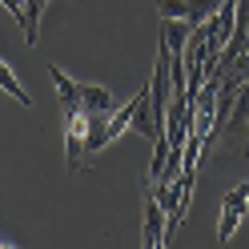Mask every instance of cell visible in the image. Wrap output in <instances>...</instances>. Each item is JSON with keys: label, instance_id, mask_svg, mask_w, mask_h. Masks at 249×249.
Listing matches in <instances>:
<instances>
[{"label": "cell", "instance_id": "8fae6325", "mask_svg": "<svg viewBox=\"0 0 249 249\" xmlns=\"http://www.w3.org/2000/svg\"><path fill=\"white\" fill-rule=\"evenodd\" d=\"M245 217H249V201H245Z\"/></svg>", "mask_w": 249, "mask_h": 249}, {"label": "cell", "instance_id": "3957f363", "mask_svg": "<svg viewBox=\"0 0 249 249\" xmlns=\"http://www.w3.org/2000/svg\"><path fill=\"white\" fill-rule=\"evenodd\" d=\"M225 0H157L161 20H189V24H205Z\"/></svg>", "mask_w": 249, "mask_h": 249}, {"label": "cell", "instance_id": "6da1fadb", "mask_svg": "<svg viewBox=\"0 0 249 249\" xmlns=\"http://www.w3.org/2000/svg\"><path fill=\"white\" fill-rule=\"evenodd\" d=\"M60 121H65V157H69V169L76 173L85 161V141H89V113L85 105L81 108H65L60 113Z\"/></svg>", "mask_w": 249, "mask_h": 249}, {"label": "cell", "instance_id": "9c48e42d", "mask_svg": "<svg viewBox=\"0 0 249 249\" xmlns=\"http://www.w3.org/2000/svg\"><path fill=\"white\" fill-rule=\"evenodd\" d=\"M49 0H24V44H36L40 36V12Z\"/></svg>", "mask_w": 249, "mask_h": 249}, {"label": "cell", "instance_id": "5b68a950", "mask_svg": "<svg viewBox=\"0 0 249 249\" xmlns=\"http://www.w3.org/2000/svg\"><path fill=\"white\" fill-rule=\"evenodd\" d=\"M49 81H53L56 97H60V113H65V108H81V85L76 81H69L56 65H49Z\"/></svg>", "mask_w": 249, "mask_h": 249}, {"label": "cell", "instance_id": "277c9868", "mask_svg": "<svg viewBox=\"0 0 249 249\" xmlns=\"http://www.w3.org/2000/svg\"><path fill=\"white\" fill-rule=\"evenodd\" d=\"M245 201H249V181L233 185V189L221 197V221H217V241H229L237 225L245 221Z\"/></svg>", "mask_w": 249, "mask_h": 249}, {"label": "cell", "instance_id": "30bf717a", "mask_svg": "<svg viewBox=\"0 0 249 249\" xmlns=\"http://www.w3.org/2000/svg\"><path fill=\"white\" fill-rule=\"evenodd\" d=\"M0 249H17V241H0Z\"/></svg>", "mask_w": 249, "mask_h": 249}, {"label": "cell", "instance_id": "ba28073f", "mask_svg": "<svg viewBox=\"0 0 249 249\" xmlns=\"http://www.w3.org/2000/svg\"><path fill=\"white\" fill-rule=\"evenodd\" d=\"M0 89H4L12 101H20V108H33V97H28V89L17 81V76H12V69H8V60H4V56H0Z\"/></svg>", "mask_w": 249, "mask_h": 249}, {"label": "cell", "instance_id": "7a4b0ae2", "mask_svg": "<svg viewBox=\"0 0 249 249\" xmlns=\"http://www.w3.org/2000/svg\"><path fill=\"white\" fill-rule=\"evenodd\" d=\"M165 225H169V213L161 205L157 189H153V181L145 177V225H141V245L145 249H161L165 245Z\"/></svg>", "mask_w": 249, "mask_h": 249}, {"label": "cell", "instance_id": "8992f818", "mask_svg": "<svg viewBox=\"0 0 249 249\" xmlns=\"http://www.w3.org/2000/svg\"><path fill=\"white\" fill-rule=\"evenodd\" d=\"M81 105H85V113H113V92L105 85H85L81 81Z\"/></svg>", "mask_w": 249, "mask_h": 249}, {"label": "cell", "instance_id": "52a82bcc", "mask_svg": "<svg viewBox=\"0 0 249 249\" xmlns=\"http://www.w3.org/2000/svg\"><path fill=\"white\" fill-rule=\"evenodd\" d=\"M133 113H137V97H133L129 105H121L117 113H108V121H105V137H108V145H113L121 133H129V124H133Z\"/></svg>", "mask_w": 249, "mask_h": 249}]
</instances>
